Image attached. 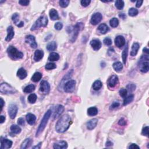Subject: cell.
Wrapping results in <instances>:
<instances>
[{"instance_id": "obj_1", "label": "cell", "mask_w": 149, "mask_h": 149, "mask_svg": "<svg viewBox=\"0 0 149 149\" xmlns=\"http://www.w3.org/2000/svg\"><path fill=\"white\" fill-rule=\"evenodd\" d=\"M72 123L71 118L69 115L65 114L63 115L57 121L55 125V130L60 133L66 132L69 129Z\"/></svg>"}, {"instance_id": "obj_2", "label": "cell", "mask_w": 149, "mask_h": 149, "mask_svg": "<svg viewBox=\"0 0 149 149\" xmlns=\"http://www.w3.org/2000/svg\"><path fill=\"white\" fill-rule=\"evenodd\" d=\"M52 114V111L51 109H48V110L46 112V114H45L44 117H43L42 122H41L40 124L39 125V126L38 129H37L36 136L37 137L39 136V135L41 133L43 132V131H44V129L46 128L47 124V122L50 119V118L51 115Z\"/></svg>"}, {"instance_id": "obj_3", "label": "cell", "mask_w": 149, "mask_h": 149, "mask_svg": "<svg viewBox=\"0 0 149 149\" xmlns=\"http://www.w3.org/2000/svg\"><path fill=\"white\" fill-rule=\"evenodd\" d=\"M7 53L9 57L13 60H18L23 57V54L22 52L19 51L12 46H9V47L7 48Z\"/></svg>"}, {"instance_id": "obj_4", "label": "cell", "mask_w": 149, "mask_h": 149, "mask_svg": "<svg viewBox=\"0 0 149 149\" xmlns=\"http://www.w3.org/2000/svg\"><path fill=\"white\" fill-rule=\"evenodd\" d=\"M148 56L142 55L139 61V65L140 67V71L143 73H146L149 70V64H148Z\"/></svg>"}, {"instance_id": "obj_5", "label": "cell", "mask_w": 149, "mask_h": 149, "mask_svg": "<svg viewBox=\"0 0 149 149\" xmlns=\"http://www.w3.org/2000/svg\"><path fill=\"white\" fill-rule=\"evenodd\" d=\"M48 24V19L46 16H41L37 19L36 22L33 25L31 31H34L41 27H46Z\"/></svg>"}, {"instance_id": "obj_6", "label": "cell", "mask_w": 149, "mask_h": 149, "mask_svg": "<svg viewBox=\"0 0 149 149\" xmlns=\"http://www.w3.org/2000/svg\"><path fill=\"white\" fill-rule=\"evenodd\" d=\"M0 92L3 94H15L16 90L8 83H3L0 85Z\"/></svg>"}, {"instance_id": "obj_7", "label": "cell", "mask_w": 149, "mask_h": 149, "mask_svg": "<svg viewBox=\"0 0 149 149\" xmlns=\"http://www.w3.org/2000/svg\"><path fill=\"white\" fill-rule=\"evenodd\" d=\"M76 81L74 80H71L68 81L64 84V89L66 93H72L75 89Z\"/></svg>"}, {"instance_id": "obj_8", "label": "cell", "mask_w": 149, "mask_h": 149, "mask_svg": "<svg viewBox=\"0 0 149 149\" xmlns=\"http://www.w3.org/2000/svg\"><path fill=\"white\" fill-rule=\"evenodd\" d=\"M83 26V24L82 23H77L75 25V26L73 27V36L72 37V39L70 41H71L72 43H73L76 41V39L78 36V34H79V33L80 32V29Z\"/></svg>"}, {"instance_id": "obj_9", "label": "cell", "mask_w": 149, "mask_h": 149, "mask_svg": "<svg viewBox=\"0 0 149 149\" xmlns=\"http://www.w3.org/2000/svg\"><path fill=\"white\" fill-rule=\"evenodd\" d=\"M40 91L43 95H48L50 91V86L48 82L46 80H43L40 83Z\"/></svg>"}, {"instance_id": "obj_10", "label": "cell", "mask_w": 149, "mask_h": 149, "mask_svg": "<svg viewBox=\"0 0 149 149\" xmlns=\"http://www.w3.org/2000/svg\"><path fill=\"white\" fill-rule=\"evenodd\" d=\"M17 110V107L15 104H11L8 107V114L11 119H14L16 116Z\"/></svg>"}, {"instance_id": "obj_11", "label": "cell", "mask_w": 149, "mask_h": 149, "mask_svg": "<svg viewBox=\"0 0 149 149\" xmlns=\"http://www.w3.org/2000/svg\"><path fill=\"white\" fill-rule=\"evenodd\" d=\"M102 18H103V16H102V15L100 13L97 12L94 13L91 16L90 19L91 24L93 25H97L98 23H100L101 21Z\"/></svg>"}, {"instance_id": "obj_12", "label": "cell", "mask_w": 149, "mask_h": 149, "mask_svg": "<svg viewBox=\"0 0 149 149\" xmlns=\"http://www.w3.org/2000/svg\"><path fill=\"white\" fill-rule=\"evenodd\" d=\"M12 145V142L9 139L3 138L1 137V149H8L10 148Z\"/></svg>"}, {"instance_id": "obj_13", "label": "cell", "mask_w": 149, "mask_h": 149, "mask_svg": "<svg viewBox=\"0 0 149 149\" xmlns=\"http://www.w3.org/2000/svg\"><path fill=\"white\" fill-rule=\"evenodd\" d=\"M25 42L30 44V47L33 48H36L37 47V44L36 42V39L34 36L32 35H28L25 38Z\"/></svg>"}, {"instance_id": "obj_14", "label": "cell", "mask_w": 149, "mask_h": 149, "mask_svg": "<svg viewBox=\"0 0 149 149\" xmlns=\"http://www.w3.org/2000/svg\"><path fill=\"white\" fill-rule=\"evenodd\" d=\"M118 83V78L117 75H114V74L111 76L107 82L109 87L111 88L114 87L117 85Z\"/></svg>"}, {"instance_id": "obj_15", "label": "cell", "mask_w": 149, "mask_h": 149, "mask_svg": "<svg viewBox=\"0 0 149 149\" xmlns=\"http://www.w3.org/2000/svg\"><path fill=\"white\" fill-rule=\"evenodd\" d=\"M115 44L117 47L121 48L125 44V39L122 36H117L115 39Z\"/></svg>"}, {"instance_id": "obj_16", "label": "cell", "mask_w": 149, "mask_h": 149, "mask_svg": "<svg viewBox=\"0 0 149 149\" xmlns=\"http://www.w3.org/2000/svg\"><path fill=\"white\" fill-rule=\"evenodd\" d=\"M68 147V143L66 142L64 140L58 141L55 143L53 146L54 148L56 149H65Z\"/></svg>"}, {"instance_id": "obj_17", "label": "cell", "mask_w": 149, "mask_h": 149, "mask_svg": "<svg viewBox=\"0 0 149 149\" xmlns=\"http://www.w3.org/2000/svg\"><path fill=\"white\" fill-rule=\"evenodd\" d=\"M90 45L94 50L98 51L101 47V43L98 39H95L90 42Z\"/></svg>"}, {"instance_id": "obj_18", "label": "cell", "mask_w": 149, "mask_h": 149, "mask_svg": "<svg viewBox=\"0 0 149 149\" xmlns=\"http://www.w3.org/2000/svg\"><path fill=\"white\" fill-rule=\"evenodd\" d=\"M15 35V32L13 30V28L12 26H9L7 28V37L5 38V40L7 42H9L12 39H13V36Z\"/></svg>"}, {"instance_id": "obj_19", "label": "cell", "mask_w": 149, "mask_h": 149, "mask_svg": "<svg viewBox=\"0 0 149 149\" xmlns=\"http://www.w3.org/2000/svg\"><path fill=\"white\" fill-rule=\"evenodd\" d=\"M64 111V107L62 105H58L57 106L54 114V119H56L63 113Z\"/></svg>"}, {"instance_id": "obj_20", "label": "cell", "mask_w": 149, "mask_h": 149, "mask_svg": "<svg viewBox=\"0 0 149 149\" xmlns=\"http://www.w3.org/2000/svg\"><path fill=\"white\" fill-rule=\"evenodd\" d=\"M98 123L97 119L94 118L92 119L91 120L88 121L86 123V126H87V128L89 130H93V129L96 128V126H97V124Z\"/></svg>"}, {"instance_id": "obj_21", "label": "cell", "mask_w": 149, "mask_h": 149, "mask_svg": "<svg viewBox=\"0 0 149 149\" xmlns=\"http://www.w3.org/2000/svg\"><path fill=\"white\" fill-rule=\"evenodd\" d=\"M26 119L27 121V122L29 123V125H33L35 123L36 120V117L34 114L31 113H28L26 116Z\"/></svg>"}, {"instance_id": "obj_22", "label": "cell", "mask_w": 149, "mask_h": 149, "mask_svg": "<svg viewBox=\"0 0 149 149\" xmlns=\"http://www.w3.org/2000/svg\"><path fill=\"white\" fill-rule=\"evenodd\" d=\"M27 74V73L26 70L23 68H21L20 69H18L17 72V76L21 80H23L25 78H26Z\"/></svg>"}, {"instance_id": "obj_23", "label": "cell", "mask_w": 149, "mask_h": 149, "mask_svg": "<svg viewBox=\"0 0 149 149\" xmlns=\"http://www.w3.org/2000/svg\"><path fill=\"white\" fill-rule=\"evenodd\" d=\"M43 56H44V52L43 51L37 50L34 52V60L36 62L39 61L43 58Z\"/></svg>"}, {"instance_id": "obj_24", "label": "cell", "mask_w": 149, "mask_h": 149, "mask_svg": "<svg viewBox=\"0 0 149 149\" xmlns=\"http://www.w3.org/2000/svg\"><path fill=\"white\" fill-rule=\"evenodd\" d=\"M140 47L139 44L138 43H134L132 46V50H131V55L132 57H134L138 53V51Z\"/></svg>"}, {"instance_id": "obj_25", "label": "cell", "mask_w": 149, "mask_h": 149, "mask_svg": "<svg viewBox=\"0 0 149 149\" xmlns=\"http://www.w3.org/2000/svg\"><path fill=\"white\" fill-rule=\"evenodd\" d=\"M33 142V140L30 138L26 139L25 140L23 141L22 143L21 144V148L22 149H25L29 147L30 146V145L32 144Z\"/></svg>"}, {"instance_id": "obj_26", "label": "cell", "mask_w": 149, "mask_h": 149, "mask_svg": "<svg viewBox=\"0 0 149 149\" xmlns=\"http://www.w3.org/2000/svg\"><path fill=\"white\" fill-rule=\"evenodd\" d=\"M49 15H50V17L51 19H52V21H55L59 19V15L57 11H56L55 9H51L50 11L49 12Z\"/></svg>"}, {"instance_id": "obj_27", "label": "cell", "mask_w": 149, "mask_h": 149, "mask_svg": "<svg viewBox=\"0 0 149 149\" xmlns=\"http://www.w3.org/2000/svg\"><path fill=\"white\" fill-rule=\"evenodd\" d=\"M98 30L100 32L101 34H105L109 31V27H108L107 25L105 23L101 24L100 26L98 27Z\"/></svg>"}, {"instance_id": "obj_28", "label": "cell", "mask_w": 149, "mask_h": 149, "mask_svg": "<svg viewBox=\"0 0 149 149\" xmlns=\"http://www.w3.org/2000/svg\"><path fill=\"white\" fill-rule=\"evenodd\" d=\"M47 50L49 51H52L55 50L57 48V44L56 42H52L49 43L47 45Z\"/></svg>"}, {"instance_id": "obj_29", "label": "cell", "mask_w": 149, "mask_h": 149, "mask_svg": "<svg viewBox=\"0 0 149 149\" xmlns=\"http://www.w3.org/2000/svg\"><path fill=\"white\" fill-rule=\"evenodd\" d=\"M128 44H127L126 47H125L124 50H123L122 52V61L124 64H126V63L127 58H128Z\"/></svg>"}, {"instance_id": "obj_30", "label": "cell", "mask_w": 149, "mask_h": 149, "mask_svg": "<svg viewBox=\"0 0 149 149\" xmlns=\"http://www.w3.org/2000/svg\"><path fill=\"white\" fill-rule=\"evenodd\" d=\"M98 114V109L96 107H90L87 109V114L89 116H95Z\"/></svg>"}, {"instance_id": "obj_31", "label": "cell", "mask_w": 149, "mask_h": 149, "mask_svg": "<svg viewBox=\"0 0 149 149\" xmlns=\"http://www.w3.org/2000/svg\"><path fill=\"white\" fill-rule=\"evenodd\" d=\"M11 133L13 134H19L21 132V129L20 127L16 125H12L10 128Z\"/></svg>"}, {"instance_id": "obj_32", "label": "cell", "mask_w": 149, "mask_h": 149, "mask_svg": "<svg viewBox=\"0 0 149 149\" xmlns=\"http://www.w3.org/2000/svg\"><path fill=\"white\" fill-rule=\"evenodd\" d=\"M113 68L115 71L119 72L123 69V65L120 62H115L113 65Z\"/></svg>"}, {"instance_id": "obj_33", "label": "cell", "mask_w": 149, "mask_h": 149, "mask_svg": "<svg viewBox=\"0 0 149 149\" xmlns=\"http://www.w3.org/2000/svg\"><path fill=\"white\" fill-rule=\"evenodd\" d=\"M60 59V55L56 52H51L48 57V60L50 61H57Z\"/></svg>"}, {"instance_id": "obj_34", "label": "cell", "mask_w": 149, "mask_h": 149, "mask_svg": "<svg viewBox=\"0 0 149 149\" xmlns=\"http://www.w3.org/2000/svg\"><path fill=\"white\" fill-rule=\"evenodd\" d=\"M103 86V84H102V82L100 81V80H96V81L93 83V88L95 90H99L100 89H101Z\"/></svg>"}, {"instance_id": "obj_35", "label": "cell", "mask_w": 149, "mask_h": 149, "mask_svg": "<svg viewBox=\"0 0 149 149\" xmlns=\"http://www.w3.org/2000/svg\"><path fill=\"white\" fill-rule=\"evenodd\" d=\"M42 74L40 73V72H36L33 74L32 78V80L34 82H39V80H40L42 78Z\"/></svg>"}, {"instance_id": "obj_36", "label": "cell", "mask_w": 149, "mask_h": 149, "mask_svg": "<svg viewBox=\"0 0 149 149\" xmlns=\"http://www.w3.org/2000/svg\"><path fill=\"white\" fill-rule=\"evenodd\" d=\"M133 99H134V96L133 95H129L128 97L125 98L124 99V100H123V105H126L129 104H130L131 103H132L133 101Z\"/></svg>"}, {"instance_id": "obj_37", "label": "cell", "mask_w": 149, "mask_h": 149, "mask_svg": "<svg viewBox=\"0 0 149 149\" xmlns=\"http://www.w3.org/2000/svg\"><path fill=\"white\" fill-rule=\"evenodd\" d=\"M35 90V86L33 85H30L27 86L26 87H25V89H23V91L26 93H32L33 91H34Z\"/></svg>"}, {"instance_id": "obj_38", "label": "cell", "mask_w": 149, "mask_h": 149, "mask_svg": "<svg viewBox=\"0 0 149 149\" xmlns=\"http://www.w3.org/2000/svg\"><path fill=\"white\" fill-rule=\"evenodd\" d=\"M109 25L112 27H117L119 25V21L116 17H113L109 21Z\"/></svg>"}, {"instance_id": "obj_39", "label": "cell", "mask_w": 149, "mask_h": 149, "mask_svg": "<svg viewBox=\"0 0 149 149\" xmlns=\"http://www.w3.org/2000/svg\"><path fill=\"white\" fill-rule=\"evenodd\" d=\"M115 7L119 10H121L124 7V2L121 0H117L115 1Z\"/></svg>"}, {"instance_id": "obj_40", "label": "cell", "mask_w": 149, "mask_h": 149, "mask_svg": "<svg viewBox=\"0 0 149 149\" xmlns=\"http://www.w3.org/2000/svg\"><path fill=\"white\" fill-rule=\"evenodd\" d=\"M28 101L31 104H34L37 100V96L35 94H31L28 97Z\"/></svg>"}, {"instance_id": "obj_41", "label": "cell", "mask_w": 149, "mask_h": 149, "mask_svg": "<svg viewBox=\"0 0 149 149\" xmlns=\"http://www.w3.org/2000/svg\"><path fill=\"white\" fill-rule=\"evenodd\" d=\"M128 14L131 16H135L138 14V10L134 8L129 9L128 11Z\"/></svg>"}, {"instance_id": "obj_42", "label": "cell", "mask_w": 149, "mask_h": 149, "mask_svg": "<svg viewBox=\"0 0 149 149\" xmlns=\"http://www.w3.org/2000/svg\"><path fill=\"white\" fill-rule=\"evenodd\" d=\"M45 68L47 70L54 69L55 68H56V65L54 63H52V62H50V63L46 64V65L45 66Z\"/></svg>"}, {"instance_id": "obj_43", "label": "cell", "mask_w": 149, "mask_h": 149, "mask_svg": "<svg viewBox=\"0 0 149 149\" xmlns=\"http://www.w3.org/2000/svg\"><path fill=\"white\" fill-rule=\"evenodd\" d=\"M69 4V1L68 0H61L60 1V5L62 8L67 7Z\"/></svg>"}, {"instance_id": "obj_44", "label": "cell", "mask_w": 149, "mask_h": 149, "mask_svg": "<svg viewBox=\"0 0 149 149\" xmlns=\"http://www.w3.org/2000/svg\"><path fill=\"white\" fill-rule=\"evenodd\" d=\"M19 15L17 13H14V14L12 15V20L13 21L14 23H15L16 25H17V22H19Z\"/></svg>"}, {"instance_id": "obj_45", "label": "cell", "mask_w": 149, "mask_h": 149, "mask_svg": "<svg viewBox=\"0 0 149 149\" xmlns=\"http://www.w3.org/2000/svg\"><path fill=\"white\" fill-rule=\"evenodd\" d=\"M136 85H135V84H133V83L129 84V85H128L126 86L127 90H128V91H131V92H132L134 90H135V89H136Z\"/></svg>"}, {"instance_id": "obj_46", "label": "cell", "mask_w": 149, "mask_h": 149, "mask_svg": "<svg viewBox=\"0 0 149 149\" xmlns=\"http://www.w3.org/2000/svg\"><path fill=\"white\" fill-rule=\"evenodd\" d=\"M103 43L104 44L106 45V46H111L112 43H113V42H112V40L110 38H109V37H106V38L104 39Z\"/></svg>"}, {"instance_id": "obj_47", "label": "cell", "mask_w": 149, "mask_h": 149, "mask_svg": "<svg viewBox=\"0 0 149 149\" xmlns=\"http://www.w3.org/2000/svg\"><path fill=\"white\" fill-rule=\"evenodd\" d=\"M127 93H128V92H127V90L125 89H123V88H122V89H121L119 91V95L122 97H126L127 95Z\"/></svg>"}, {"instance_id": "obj_48", "label": "cell", "mask_w": 149, "mask_h": 149, "mask_svg": "<svg viewBox=\"0 0 149 149\" xmlns=\"http://www.w3.org/2000/svg\"><path fill=\"white\" fill-rule=\"evenodd\" d=\"M91 3L90 0H82L81 5L84 7H86L89 5Z\"/></svg>"}, {"instance_id": "obj_49", "label": "cell", "mask_w": 149, "mask_h": 149, "mask_svg": "<svg viewBox=\"0 0 149 149\" xmlns=\"http://www.w3.org/2000/svg\"><path fill=\"white\" fill-rule=\"evenodd\" d=\"M54 27H55V29L56 30H60L62 29V27H63V25H62L61 22H57V23H56L55 24Z\"/></svg>"}, {"instance_id": "obj_50", "label": "cell", "mask_w": 149, "mask_h": 149, "mask_svg": "<svg viewBox=\"0 0 149 149\" xmlns=\"http://www.w3.org/2000/svg\"><path fill=\"white\" fill-rule=\"evenodd\" d=\"M142 134L144 136H148V126H146L143 129Z\"/></svg>"}, {"instance_id": "obj_51", "label": "cell", "mask_w": 149, "mask_h": 149, "mask_svg": "<svg viewBox=\"0 0 149 149\" xmlns=\"http://www.w3.org/2000/svg\"><path fill=\"white\" fill-rule=\"evenodd\" d=\"M29 3H30V1H27V0H20V1H19V4L22 6L28 5Z\"/></svg>"}, {"instance_id": "obj_52", "label": "cell", "mask_w": 149, "mask_h": 149, "mask_svg": "<svg viewBox=\"0 0 149 149\" xmlns=\"http://www.w3.org/2000/svg\"><path fill=\"white\" fill-rule=\"evenodd\" d=\"M17 123H18V125H20V126H24L25 124L24 119H23V118H19L17 119Z\"/></svg>"}, {"instance_id": "obj_53", "label": "cell", "mask_w": 149, "mask_h": 149, "mask_svg": "<svg viewBox=\"0 0 149 149\" xmlns=\"http://www.w3.org/2000/svg\"><path fill=\"white\" fill-rule=\"evenodd\" d=\"M118 124L121 126H125L126 125V121H125V119L124 118H122L119 119V122H118Z\"/></svg>"}, {"instance_id": "obj_54", "label": "cell", "mask_w": 149, "mask_h": 149, "mask_svg": "<svg viewBox=\"0 0 149 149\" xmlns=\"http://www.w3.org/2000/svg\"><path fill=\"white\" fill-rule=\"evenodd\" d=\"M119 106V103L118 102H114L110 106V109H113Z\"/></svg>"}, {"instance_id": "obj_55", "label": "cell", "mask_w": 149, "mask_h": 149, "mask_svg": "<svg viewBox=\"0 0 149 149\" xmlns=\"http://www.w3.org/2000/svg\"><path fill=\"white\" fill-rule=\"evenodd\" d=\"M129 148H138V149H139L140 148V147L138 146L137 144L133 143V144H131L130 146H129Z\"/></svg>"}, {"instance_id": "obj_56", "label": "cell", "mask_w": 149, "mask_h": 149, "mask_svg": "<svg viewBox=\"0 0 149 149\" xmlns=\"http://www.w3.org/2000/svg\"><path fill=\"white\" fill-rule=\"evenodd\" d=\"M4 101L3 99V98H1L0 99V104H1V109H0V111H2V109H3V108L4 107Z\"/></svg>"}, {"instance_id": "obj_57", "label": "cell", "mask_w": 149, "mask_h": 149, "mask_svg": "<svg viewBox=\"0 0 149 149\" xmlns=\"http://www.w3.org/2000/svg\"><path fill=\"white\" fill-rule=\"evenodd\" d=\"M142 3H143V1H138L136 2V6L137 8H140L141 7V5H142Z\"/></svg>"}, {"instance_id": "obj_58", "label": "cell", "mask_w": 149, "mask_h": 149, "mask_svg": "<svg viewBox=\"0 0 149 149\" xmlns=\"http://www.w3.org/2000/svg\"><path fill=\"white\" fill-rule=\"evenodd\" d=\"M119 17H120V18L122 19H126V15L125 14V13H119Z\"/></svg>"}, {"instance_id": "obj_59", "label": "cell", "mask_w": 149, "mask_h": 149, "mask_svg": "<svg viewBox=\"0 0 149 149\" xmlns=\"http://www.w3.org/2000/svg\"><path fill=\"white\" fill-rule=\"evenodd\" d=\"M42 142L39 143L38 144H37V145H36V146H35L33 147V148H34V149H40L41 148V146H42Z\"/></svg>"}, {"instance_id": "obj_60", "label": "cell", "mask_w": 149, "mask_h": 149, "mask_svg": "<svg viewBox=\"0 0 149 149\" xmlns=\"http://www.w3.org/2000/svg\"><path fill=\"white\" fill-rule=\"evenodd\" d=\"M0 119H1V120H0V123H3L4 122V121L5 120V117L3 116V115H1V116H0Z\"/></svg>"}, {"instance_id": "obj_61", "label": "cell", "mask_w": 149, "mask_h": 149, "mask_svg": "<svg viewBox=\"0 0 149 149\" xmlns=\"http://www.w3.org/2000/svg\"><path fill=\"white\" fill-rule=\"evenodd\" d=\"M113 145V143L111 142H109V141H108V142H107L106 143V146L107 147H108V146H112Z\"/></svg>"}, {"instance_id": "obj_62", "label": "cell", "mask_w": 149, "mask_h": 149, "mask_svg": "<svg viewBox=\"0 0 149 149\" xmlns=\"http://www.w3.org/2000/svg\"><path fill=\"white\" fill-rule=\"evenodd\" d=\"M23 25H24V22H21V23H19V24L17 25V26L19 27H22L23 26Z\"/></svg>"}, {"instance_id": "obj_63", "label": "cell", "mask_w": 149, "mask_h": 149, "mask_svg": "<svg viewBox=\"0 0 149 149\" xmlns=\"http://www.w3.org/2000/svg\"><path fill=\"white\" fill-rule=\"evenodd\" d=\"M143 52H146V53H147V54H148V49L147 48H143Z\"/></svg>"}, {"instance_id": "obj_64", "label": "cell", "mask_w": 149, "mask_h": 149, "mask_svg": "<svg viewBox=\"0 0 149 149\" xmlns=\"http://www.w3.org/2000/svg\"><path fill=\"white\" fill-rule=\"evenodd\" d=\"M3 2H5V1H0V3H3Z\"/></svg>"}]
</instances>
